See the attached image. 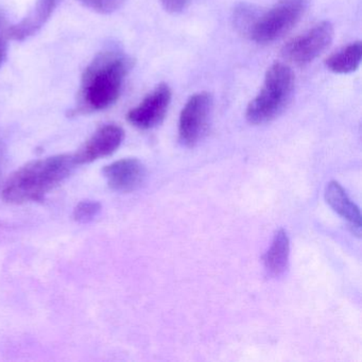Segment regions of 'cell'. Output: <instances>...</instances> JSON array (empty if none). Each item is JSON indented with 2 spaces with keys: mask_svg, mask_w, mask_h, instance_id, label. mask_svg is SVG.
I'll return each instance as SVG.
<instances>
[{
  "mask_svg": "<svg viewBox=\"0 0 362 362\" xmlns=\"http://www.w3.org/2000/svg\"><path fill=\"white\" fill-rule=\"evenodd\" d=\"M61 0H37L35 7L28 16L18 24L9 26L8 37L22 42L37 35L50 20Z\"/></svg>",
  "mask_w": 362,
  "mask_h": 362,
  "instance_id": "10",
  "label": "cell"
},
{
  "mask_svg": "<svg viewBox=\"0 0 362 362\" xmlns=\"http://www.w3.org/2000/svg\"><path fill=\"white\" fill-rule=\"evenodd\" d=\"M163 7L170 13H180L187 7L189 0H160Z\"/></svg>",
  "mask_w": 362,
  "mask_h": 362,
  "instance_id": "18",
  "label": "cell"
},
{
  "mask_svg": "<svg viewBox=\"0 0 362 362\" xmlns=\"http://www.w3.org/2000/svg\"><path fill=\"white\" fill-rule=\"evenodd\" d=\"M308 0H279L268 11H260L249 37L257 44H270L287 35L308 8Z\"/></svg>",
  "mask_w": 362,
  "mask_h": 362,
  "instance_id": "4",
  "label": "cell"
},
{
  "mask_svg": "<svg viewBox=\"0 0 362 362\" xmlns=\"http://www.w3.org/2000/svg\"><path fill=\"white\" fill-rule=\"evenodd\" d=\"M362 44L356 42L339 50L326 59L325 64L329 71L336 74H351L357 71L361 64Z\"/></svg>",
  "mask_w": 362,
  "mask_h": 362,
  "instance_id": "13",
  "label": "cell"
},
{
  "mask_svg": "<svg viewBox=\"0 0 362 362\" xmlns=\"http://www.w3.org/2000/svg\"><path fill=\"white\" fill-rule=\"evenodd\" d=\"M82 6L100 14H110L122 7L126 0H78Z\"/></svg>",
  "mask_w": 362,
  "mask_h": 362,
  "instance_id": "16",
  "label": "cell"
},
{
  "mask_svg": "<svg viewBox=\"0 0 362 362\" xmlns=\"http://www.w3.org/2000/svg\"><path fill=\"white\" fill-rule=\"evenodd\" d=\"M5 162L6 148L3 141L0 139V182H1V177H3L4 170H5Z\"/></svg>",
  "mask_w": 362,
  "mask_h": 362,
  "instance_id": "19",
  "label": "cell"
},
{
  "mask_svg": "<svg viewBox=\"0 0 362 362\" xmlns=\"http://www.w3.org/2000/svg\"><path fill=\"white\" fill-rule=\"evenodd\" d=\"M170 101V88L167 84H160L136 107L129 112L127 119L141 130L156 128L165 119Z\"/></svg>",
  "mask_w": 362,
  "mask_h": 362,
  "instance_id": "7",
  "label": "cell"
},
{
  "mask_svg": "<svg viewBox=\"0 0 362 362\" xmlns=\"http://www.w3.org/2000/svg\"><path fill=\"white\" fill-rule=\"evenodd\" d=\"M132 67V59L117 50L97 54L82 75L77 107L73 114L103 111L115 105Z\"/></svg>",
  "mask_w": 362,
  "mask_h": 362,
  "instance_id": "1",
  "label": "cell"
},
{
  "mask_svg": "<svg viewBox=\"0 0 362 362\" xmlns=\"http://www.w3.org/2000/svg\"><path fill=\"white\" fill-rule=\"evenodd\" d=\"M325 200L327 204L341 217L351 224L353 232L361 234V214L357 205L349 198L345 190L338 182L332 181L325 188Z\"/></svg>",
  "mask_w": 362,
  "mask_h": 362,
  "instance_id": "11",
  "label": "cell"
},
{
  "mask_svg": "<svg viewBox=\"0 0 362 362\" xmlns=\"http://www.w3.org/2000/svg\"><path fill=\"white\" fill-rule=\"evenodd\" d=\"M259 13L260 10L254 6L240 4L235 8L234 16H233L235 28L240 35L249 37Z\"/></svg>",
  "mask_w": 362,
  "mask_h": 362,
  "instance_id": "14",
  "label": "cell"
},
{
  "mask_svg": "<svg viewBox=\"0 0 362 362\" xmlns=\"http://www.w3.org/2000/svg\"><path fill=\"white\" fill-rule=\"evenodd\" d=\"M334 35L332 23H320L304 35L288 42L281 49V57L296 66L308 65L329 47Z\"/></svg>",
  "mask_w": 362,
  "mask_h": 362,
  "instance_id": "5",
  "label": "cell"
},
{
  "mask_svg": "<svg viewBox=\"0 0 362 362\" xmlns=\"http://www.w3.org/2000/svg\"><path fill=\"white\" fill-rule=\"evenodd\" d=\"M101 211V204L96 201H82L74 209V219L80 223L93 221Z\"/></svg>",
  "mask_w": 362,
  "mask_h": 362,
  "instance_id": "15",
  "label": "cell"
},
{
  "mask_svg": "<svg viewBox=\"0 0 362 362\" xmlns=\"http://www.w3.org/2000/svg\"><path fill=\"white\" fill-rule=\"evenodd\" d=\"M124 139V132L120 127L116 124L101 127L73 154L76 164H88L111 156L120 147Z\"/></svg>",
  "mask_w": 362,
  "mask_h": 362,
  "instance_id": "8",
  "label": "cell"
},
{
  "mask_svg": "<svg viewBox=\"0 0 362 362\" xmlns=\"http://www.w3.org/2000/svg\"><path fill=\"white\" fill-rule=\"evenodd\" d=\"M211 94L201 92L192 95L182 110L179 122L180 141L186 147H194L206 133L213 112Z\"/></svg>",
  "mask_w": 362,
  "mask_h": 362,
  "instance_id": "6",
  "label": "cell"
},
{
  "mask_svg": "<svg viewBox=\"0 0 362 362\" xmlns=\"http://www.w3.org/2000/svg\"><path fill=\"white\" fill-rule=\"evenodd\" d=\"M290 241L287 233L281 228L275 233L272 243L268 251L264 254V269L271 276H281L288 267L289 262Z\"/></svg>",
  "mask_w": 362,
  "mask_h": 362,
  "instance_id": "12",
  "label": "cell"
},
{
  "mask_svg": "<svg viewBox=\"0 0 362 362\" xmlns=\"http://www.w3.org/2000/svg\"><path fill=\"white\" fill-rule=\"evenodd\" d=\"M8 26L5 16L0 12V67L3 66L8 54Z\"/></svg>",
  "mask_w": 362,
  "mask_h": 362,
  "instance_id": "17",
  "label": "cell"
},
{
  "mask_svg": "<svg viewBox=\"0 0 362 362\" xmlns=\"http://www.w3.org/2000/svg\"><path fill=\"white\" fill-rule=\"evenodd\" d=\"M76 166L78 165L73 154H60L28 163L6 181L4 200L14 204L42 200L69 177Z\"/></svg>",
  "mask_w": 362,
  "mask_h": 362,
  "instance_id": "2",
  "label": "cell"
},
{
  "mask_svg": "<svg viewBox=\"0 0 362 362\" xmlns=\"http://www.w3.org/2000/svg\"><path fill=\"white\" fill-rule=\"evenodd\" d=\"M110 188L119 192H132L145 183L147 169L137 158H124L103 169Z\"/></svg>",
  "mask_w": 362,
  "mask_h": 362,
  "instance_id": "9",
  "label": "cell"
},
{
  "mask_svg": "<svg viewBox=\"0 0 362 362\" xmlns=\"http://www.w3.org/2000/svg\"><path fill=\"white\" fill-rule=\"evenodd\" d=\"M294 86L296 77L292 69L284 63H274L267 71L259 94L247 105V122L260 126L279 117L291 103Z\"/></svg>",
  "mask_w": 362,
  "mask_h": 362,
  "instance_id": "3",
  "label": "cell"
}]
</instances>
